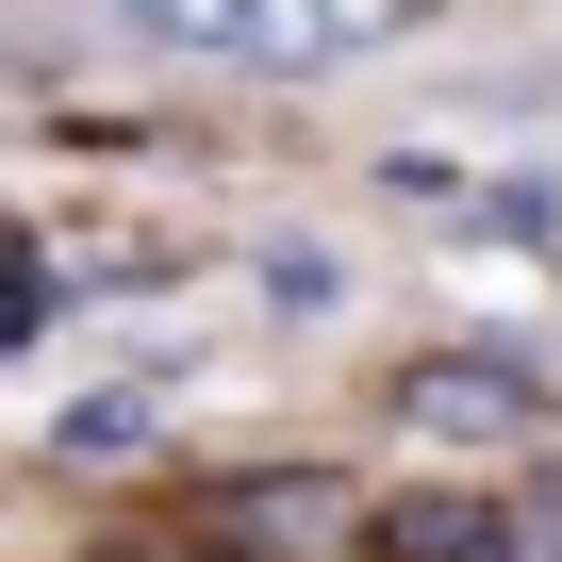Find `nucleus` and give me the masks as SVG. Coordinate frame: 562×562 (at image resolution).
Listing matches in <instances>:
<instances>
[{"instance_id": "1", "label": "nucleus", "mask_w": 562, "mask_h": 562, "mask_svg": "<svg viewBox=\"0 0 562 562\" xmlns=\"http://www.w3.org/2000/svg\"><path fill=\"white\" fill-rule=\"evenodd\" d=\"M381 414L414 430V447H463V463H529L546 447V364L529 348H414L397 381H381Z\"/></svg>"}, {"instance_id": "2", "label": "nucleus", "mask_w": 562, "mask_h": 562, "mask_svg": "<svg viewBox=\"0 0 562 562\" xmlns=\"http://www.w3.org/2000/svg\"><path fill=\"white\" fill-rule=\"evenodd\" d=\"M364 496L331 480V463H248V480H215V496H182L166 513V546L182 562H299L315 529H348Z\"/></svg>"}, {"instance_id": "3", "label": "nucleus", "mask_w": 562, "mask_h": 562, "mask_svg": "<svg viewBox=\"0 0 562 562\" xmlns=\"http://www.w3.org/2000/svg\"><path fill=\"white\" fill-rule=\"evenodd\" d=\"M430 18L447 0H248V67L265 83H331V67H364V50H397Z\"/></svg>"}, {"instance_id": "4", "label": "nucleus", "mask_w": 562, "mask_h": 562, "mask_svg": "<svg viewBox=\"0 0 562 562\" xmlns=\"http://www.w3.org/2000/svg\"><path fill=\"white\" fill-rule=\"evenodd\" d=\"M348 562H513V513H496V480L364 496V513H348Z\"/></svg>"}, {"instance_id": "5", "label": "nucleus", "mask_w": 562, "mask_h": 562, "mask_svg": "<svg viewBox=\"0 0 562 562\" xmlns=\"http://www.w3.org/2000/svg\"><path fill=\"white\" fill-rule=\"evenodd\" d=\"M83 18L149 67H248V0H83Z\"/></svg>"}, {"instance_id": "6", "label": "nucleus", "mask_w": 562, "mask_h": 562, "mask_svg": "<svg viewBox=\"0 0 562 562\" xmlns=\"http://www.w3.org/2000/svg\"><path fill=\"white\" fill-rule=\"evenodd\" d=\"M149 447H166V381H116V397H83V414L50 430L67 480H116V463H149Z\"/></svg>"}, {"instance_id": "7", "label": "nucleus", "mask_w": 562, "mask_h": 562, "mask_svg": "<svg viewBox=\"0 0 562 562\" xmlns=\"http://www.w3.org/2000/svg\"><path fill=\"white\" fill-rule=\"evenodd\" d=\"M463 215H480L496 248H562V182H546V166H496V182H480Z\"/></svg>"}, {"instance_id": "8", "label": "nucleus", "mask_w": 562, "mask_h": 562, "mask_svg": "<svg viewBox=\"0 0 562 562\" xmlns=\"http://www.w3.org/2000/svg\"><path fill=\"white\" fill-rule=\"evenodd\" d=\"M331 299H348V265H331L315 232H281V248H265V315H331Z\"/></svg>"}]
</instances>
